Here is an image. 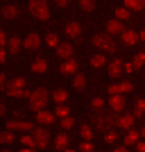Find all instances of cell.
<instances>
[{
	"label": "cell",
	"mask_w": 145,
	"mask_h": 152,
	"mask_svg": "<svg viewBox=\"0 0 145 152\" xmlns=\"http://www.w3.org/2000/svg\"><path fill=\"white\" fill-rule=\"evenodd\" d=\"M111 125H116V118H114L111 111H107V109H98V111L93 114V127H95V129H100V132H109Z\"/></svg>",
	"instance_id": "6da1fadb"
},
{
	"label": "cell",
	"mask_w": 145,
	"mask_h": 152,
	"mask_svg": "<svg viewBox=\"0 0 145 152\" xmlns=\"http://www.w3.org/2000/svg\"><path fill=\"white\" fill-rule=\"evenodd\" d=\"M7 93L12 98H30V91H25V77H14L7 82Z\"/></svg>",
	"instance_id": "7a4b0ae2"
},
{
	"label": "cell",
	"mask_w": 145,
	"mask_h": 152,
	"mask_svg": "<svg viewBox=\"0 0 145 152\" xmlns=\"http://www.w3.org/2000/svg\"><path fill=\"white\" fill-rule=\"evenodd\" d=\"M45 102H48V91H45L43 86H39V89H34L30 93V109H32V111H41V109H45Z\"/></svg>",
	"instance_id": "3957f363"
},
{
	"label": "cell",
	"mask_w": 145,
	"mask_h": 152,
	"mask_svg": "<svg viewBox=\"0 0 145 152\" xmlns=\"http://www.w3.org/2000/svg\"><path fill=\"white\" fill-rule=\"evenodd\" d=\"M30 14L39 20H48L50 18V9L45 5V0H30Z\"/></svg>",
	"instance_id": "277c9868"
},
{
	"label": "cell",
	"mask_w": 145,
	"mask_h": 152,
	"mask_svg": "<svg viewBox=\"0 0 145 152\" xmlns=\"http://www.w3.org/2000/svg\"><path fill=\"white\" fill-rule=\"evenodd\" d=\"M93 45L100 48V50H104V52H116V41H114L111 34H95Z\"/></svg>",
	"instance_id": "5b68a950"
},
{
	"label": "cell",
	"mask_w": 145,
	"mask_h": 152,
	"mask_svg": "<svg viewBox=\"0 0 145 152\" xmlns=\"http://www.w3.org/2000/svg\"><path fill=\"white\" fill-rule=\"evenodd\" d=\"M34 141H36L39 150H41V148H48V143H50V134H48V129H45V127H34Z\"/></svg>",
	"instance_id": "8992f818"
},
{
	"label": "cell",
	"mask_w": 145,
	"mask_h": 152,
	"mask_svg": "<svg viewBox=\"0 0 145 152\" xmlns=\"http://www.w3.org/2000/svg\"><path fill=\"white\" fill-rule=\"evenodd\" d=\"M7 129H12V132H34V125L30 121H9Z\"/></svg>",
	"instance_id": "52a82bcc"
},
{
	"label": "cell",
	"mask_w": 145,
	"mask_h": 152,
	"mask_svg": "<svg viewBox=\"0 0 145 152\" xmlns=\"http://www.w3.org/2000/svg\"><path fill=\"white\" fill-rule=\"evenodd\" d=\"M109 109H111V111H122V109H125V98H122V93H114L109 98Z\"/></svg>",
	"instance_id": "ba28073f"
},
{
	"label": "cell",
	"mask_w": 145,
	"mask_h": 152,
	"mask_svg": "<svg viewBox=\"0 0 145 152\" xmlns=\"http://www.w3.org/2000/svg\"><path fill=\"white\" fill-rule=\"evenodd\" d=\"M77 70H79V64H77L75 59H66V61L61 64L59 73H63V75H75Z\"/></svg>",
	"instance_id": "9c48e42d"
},
{
	"label": "cell",
	"mask_w": 145,
	"mask_h": 152,
	"mask_svg": "<svg viewBox=\"0 0 145 152\" xmlns=\"http://www.w3.org/2000/svg\"><path fill=\"white\" fill-rule=\"evenodd\" d=\"M55 118H57V116L52 114V111H45V109L36 111V123H41V125H52V123H55Z\"/></svg>",
	"instance_id": "30bf717a"
},
{
	"label": "cell",
	"mask_w": 145,
	"mask_h": 152,
	"mask_svg": "<svg viewBox=\"0 0 145 152\" xmlns=\"http://www.w3.org/2000/svg\"><path fill=\"white\" fill-rule=\"evenodd\" d=\"M125 32V25H122V20H118V18H114V20H109L107 23V34H122Z\"/></svg>",
	"instance_id": "8fae6325"
},
{
	"label": "cell",
	"mask_w": 145,
	"mask_h": 152,
	"mask_svg": "<svg viewBox=\"0 0 145 152\" xmlns=\"http://www.w3.org/2000/svg\"><path fill=\"white\" fill-rule=\"evenodd\" d=\"M18 16H20V9L16 5H5L2 7V18L14 20V18H18Z\"/></svg>",
	"instance_id": "7c38bea8"
},
{
	"label": "cell",
	"mask_w": 145,
	"mask_h": 152,
	"mask_svg": "<svg viewBox=\"0 0 145 152\" xmlns=\"http://www.w3.org/2000/svg\"><path fill=\"white\" fill-rule=\"evenodd\" d=\"M39 43H41V37H39L36 32L27 34V37H25V41H23V45H25L27 50H36V48H39Z\"/></svg>",
	"instance_id": "4fadbf2b"
},
{
	"label": "cell",
	"mask_w": 145,
	"mask_h": 152,
	"mask_svg": "<svg viewBox=\"0 0 145 152\" xmlns=\"http://www.w3.org/2000/svg\"><path fill=\"white\" fill-rule=\"evenodd\" d=\"M125 73V64L120 61V59H114V61L109 64V75L111 77H120Z\"/></svg>",
	"instance_id": "5bb4252c"
},
{
	"label": "cell",
	"mask_w": 145,
	"mask_h": 152,
	"mask_svg": "<svg viewBox=\"0 0 145 152\" xmlns=\"http://www.w3.org/2000/svg\"><path fill=\"white\" fill-rule=\"evenodd\" d=\"M73 89L75 91H84L86 89V77H84V73H79V70L73 75Z\"/></svg>",
	"instance_id": "9a60e30c"
},
{
	"label": "cell",
	"mask_w": 145,
	"mask_h": 152,
	"mask_svg": "<svg viewBox=\"0 0 145 152\" xmlns=\"http://www.w3.org/2000/svg\"><path fill=\"white\" fill-rule=\"evenodd\" d=\"M66 34H68L70 39H79V34H82V25H79V23H75V20H73V23H68V25H66Z\"/></svg>",
	"instance_id": "2e32d148"
},
{
	"label": "cell",
	"mask_w": 145,
	"mask_h": 152,
	"mask_svg": "<svg viewBox=\"0 0 145 152\" xmlns=\"http://www.w3.org/2000/svg\"><path fill=\"white\" fill-rule=\"evenodd\" d=\"M134 118H136V116H132V114H122V116H118V118H116V125L129 129V127L134 125Z\"/></svg>",
	"instance_id": "e0dca14e"
},
{
	"label": "cell",
	"mask_w": 145,
	"mask_h": 152,
	"mask_svg": "<svg viewBox=\"0 0 145 152\" xmlns=\"http://www.w3.org/2000/svg\"><path fill=\"white\" fill-rule=\"evenodd\" d=\"M57 57H61V59H70V57H73V45H70V43H61V45H57Z\"/></svg>",
	"instance_id": "ac0fdd59"
},
{
	"label": "cell",
	"mask_w": 145,
	"mask_h": 152,
	"mask_svg": "<svg viewBox=\"0 0 145 152\" xmlns=\"http://www.w3.org/2000/svg\"><path fill=\"white\" fill-rule=\"evenodd\" d=\"M138 39H141V34H136L134 30H125V32H122V41H125L127 45H134Z\"/></svg>",
	"instance_id": "d6986e66"
},
{
	"label": "cell",
	"mask_w": 145,
	"mask_h": 152,
	"mask_svg": "<svg viewBox=\"0 0 145 152\" xmlns=\"http://www.w3.org/2000/svg\"><path fill=\"white\" fill-rule=\"evenodd\" d=\"M125 7L134 9V12H141V9H145V0H125Z\"/></svg>",
	"instance_id": "ffe728a7"
},
{
	"label": "cell",
	"mask_w": 145,
	"mask_h": 152,
	"mask_svg": "<svg viewBox=\"0 0 145 152\" xmlns=\"http://www.w3.org/2000/svg\"><path fill=\"white\" fill-rule=\"evenodd\" d=\"M32 70H34V73H45V70H48V61H45V59H34V64H32Z\"/></svg>",
	"instance_id": "44dd1931"
},
{
	"label": "cell",
	"mask_w": 145,
	"mask_h": 152,
	"mask_svg": "<svg viewBox=\"0 0 145 152\" xmlns=\"http://www.w3.org/2000/svg\"><path fill=\"white\" fill-rule=\"evenodd\" d=\"M7 45H9V52H12V55H16V52L20 50V37H9Z\"/></svg>",
	"instance_id": "7402d4cb"
},
{
	"label": "cell",
	"mask_w": 145,
	"mask_h": 152,
	"mask_svg": "<svg viewBox=\"0 0 145 152\" xmlns=\"http://www.w3.org/2000/svg\"><path fill=\"white\" fill-rule=\"evenodd\" d=\"M66 145H68V136H66V134H57V139H55V145H52V148L66 150Z\"/></svg>",
	"instance_id": "603a6c76"
},
{
	"label": "cell",
	"mask_w": 145,
	"mask_h": 152,
	"mask_svg": "<svg viewBox=\"0 0 145 152\" xmlns=\"http://www.w3.org/2000/svg\"><path fill=\"white\" fill-rule=\"evenodd\" d=\"M136 143H138V132L129 129V132L125 134V145H136Z\"/></svg>",
	"instance_id": "cb8c5ba5"
},
{
	"label": "cell",
	"mask_w": 145,
	"mask_h": 152,
	"mask_svg": "<svg viewBox=\"0 0 145 152\" xmlns=\"http://www.w3.org/2000/svg\"><path fill=\"white\" fill-rule=\"evenodd\" d=\"M132 64H134V68H136V70H141V68L145 66V52H136Z\"/></svg>",
	"instance_id": "d4e9b609"
},
{
	"label": "cell",
	"mask_w": 145,
	"mask_h": 152,
	"mask_svg": "<svg viewBox=\"0 0 145 152\" xmlns=\"http://www.w3.org/2000/svg\"><path fill=\"white\" fill-rule=\"evenodd\" d=\"M104 64H107V57H104V55H93V57H91V66H93V68H100Z\"/></svg>",
	"instance_id": "484cf974"
},
{
	"label": "cell",
	"mask_w": 145,
	"mask_h": 152,
	"mask_svg": "<svg viewBox=\"0 0 145 152\" xmlns=\"http://www.w3.org/2000/svg\"><path fill=\"white\" fill-rule=\"evenodd\" d=\"M52 98H55V102H57V104H61V102H66V98H68V91L57 89L55 93H52Z\"/></svg>",
	"instance_id": "4316f807"
},
{
	"label": "cell",
	"mask_w": 145,
	"mask_h": 152,
	"mask_svg": "<svg viewBox=\"0 0 145 152\" xmlns=\"http://www.w3.org/2000/svg\"><path fill=\"white\" fill-rule=\"evenodd\" d=\"M2 143H14V132H12V129L0 132V145H2Z\"/></svg>",
	"instance_id": "83f0119b"
},
{
	"label": "cell",
	"mask_w": 145,
	"mask_h": 152,
	"mask_svg": "<svg viewBox=\"0 0 145 152\" xmlns=\"http://www.w3.org/2000/svg\"><path fill=\"white\" fill-rule=\"evenodd\" d=\"M79 7L84 12H93L95 9V0H79Z\"/></svg>",
	"instance_id": "f1b7e54d"
},
{
	"label": "cell",
	"mask_w": 145,
	"mask_h": 152,
	"mask_svg": "<svg viewBox=\"0 0 145 152\" xmlns=\"http://www.w3.org/2000/svg\"><path fill=\"white\" fill-rule=\"evenodd\" d=\"M79 132H82L84 141H91V136H93V127H91V125H82V129H79Z\"/></svg>",
	"instance_id": "f546056e"
},
{
	"label": "cell",
	"mask_w": 145,
	"mask_h": 152,
	"mask_svg": "<svg viewBox=\"0 0 145 152\" xmlns=\"http://www.w3.org/2000/svg\"><path fill=\"white\" fill-rule=\"evenodd\" d=\"M145 114V100L141 98V100H136V111H134V116L138 118V116H143Z\"/></svg>",
	"instance_id": "4dcf8cb0"
},
{
	"label": "cell",
	"mask_w": 145,
	"mask_h": 152,
	"mask_svg": "<svg viewBox=\"0 0 145 152\" xmlns=\"http://www.w3.org/2000/svg\"><path fill=\"white\" fill-rule=\"evenodd\" d=\"M116 18H118V20H127V18H129V9H127V7L116 9Z\"/></svg>",
	"instance_id": "1f68e13d"
},
{
	"label": "cell",
	"mask_w": 145,
	"mask_h": 152,
	"mask_svg": "<svg viewBox=\"0 0 145 152\" xmlns=\"http://www.w3.org/2000/svg\"><path fill=\"white\" fill-rule=\"evenodd\" d=\"M55 116H59V118H66V116H68V107H66V104H57V111H55Z\"/></svg>",
	"instance_id": "d6a6232c"
},
{
	"label": "cell",
	"mask_w": 145,
	"mask_h": 152,
	"mask_svg": "<svg viewBox=\"0 0 145 152\" xmlns=\"http://www.w3.org/2000/svg\"><path fill=\"white\" fill-rule=\"evenodd\" d=\"M20 145H27V148H36V141H34V136H23V139H20Z\"/></svg>",
	"instance_id": "836d02e7"
},
{
	"label": "cell",
	"mask_w": 145,
	"mask_h": 152,
	"mask_svg": "<svg viewBox=\"0 0 145 152\" xmlns=\"http://www.w3.org/2000/svg\"><path fill=\"white\" fill-rule=\"evenodd\" d=\"M118 91H120V93H129V91H134V86H132V82H120Z\"/></svg>",
	"instance_id": "e575fe53"
},
{
	"label": "cell",
	"mask_w": 145,
	"mask_h": 152,
	"mask_svg": "<svg viewBox=\"0 0 145 152\" xmlns=\"http://www.w3.org/2000/svg\"><path fill=\"white\" fill-rule=\"evenodd\" d=\"M75 125V118H70V116H66V118H61V127L63 129H70V127Z\"/></svg>",
	"instance_id": "d590c367"
},
{
	"label": "cell",
	"mask_w": 145,
	"mask_h": 152,
	"mask_svg": "<svg viewBox=\"0 0 145 152\" xmlns=\"http://www.w3.org/2000/svg\"><path fill=\"white\" fill-rule=\"evenodd\" d=\"M45 43L48 45H52V48H57V34H45Z\"/></svg>",
	"instance_id": "8d00e7d4"
},
{
	"label": "cell",
	"mask_w": 145,
	"mask_h": 152,
	"mask_svg": "<svg viewBox=\"0 0 145 152\" xmlns=\"http://www.w3.org/2000/svg\"><path fill=\"white\" fill-rule=\"evenodd\" d=\"M104 141H107V143H116V141H118V134L116 132H104Z\"/></svg>",
	"instance_id": "74e56055"
},
{
	"label": "cell",
	"mask_w": 145,
	"mask_h": 152,
	"mask_svg": "<svg viewBox=\"0 0 145 152\" xmlns=\"http://www.w3.org/2000/svg\"><path fill=\"white\" fill-rule=\"evenodd\" d=\"M91 107L93 109H102L104 107V100H102V98H93V100H91Z\"/></svg>",
	"instance_id": "f35d334b"
},
{
	"label": "cell",
	"mask_w": 145,
	"mask_h": 152,
	"mask_svg": "<svg viewBox=\"0 0 145 152\" xmlns=\"http://www.w3.org/2000/svg\"><path fill=\"white\" fill-rule=\"evenodd\" d=\"M79 150L82 152H93V143H91V141H84L82 145H79Z\"/></svg>",
	"instance_id": "ab89813d"
},
{
	"label": "cell",
	"mask_w": 145,
	"mask_h": 152,
	"mask_svg": "<svg viewBox=\"0 0 145 152\" xmlns=\"http://www.w3.org/2000/svg\"><path fill=\"white\" fill-rule=\"evenodd\" d=\"M109 93H111V95H114V93H120V91H118V84H111V86H109Z\"/></svg>",
	"instance_id": "60d3db41"
},
{
	"label": "cell",
	"mask_w": 145,
	"mask_h": 152,
	"mask_svg": "<svg viewBox=\"0 0 145 152\" xmlns=\"http://www.w3.org/2000/svg\"><path fill=\"white\" fill-rule=\"evenodd\" d=\"M136 150H138V152H145V143H143V141H138V143H136Z\"/></svg>",
	"instance_id": "b9f144b4"
},
{
	"label": "cell",
	"mask_w": 145,
	"mask_h": 152,
	"mask_svg": "<svg viewBox=\"0 0 145 152\" xmlns=\"http://www.w3.org/2000/svg\"><path fill=\"white\" fill-rule=\"evenodd\" d=\"M5 41H7V34L0 30V45H5Z\"/></svg>",
	"instance_id": "7bdbcfd3"
},
{
	"label": "cell",
	"mask_w": 145,
	"mask_h": 152,
	"mask_svg": "<svg viewBox=\"0 0 145 152\" xmlns=\"http://www.w3.org/2000/svg\"><path fill=\"white\" fill-rule=\"evenodd\" d=\"M132 70H136V68H134V64H125V73H132Z\"/></svg>",
	"instance_id": "ee69618b"
},
{
	"label": "cell",
	"mask_w": 145,
	"mask_h": 152,
	"mask_svg": "<svg viewBox=\"0 0 145 152\" xmlns=\"http://www.w3.org/2000/svg\"><path fill=\"white\" fill-rule=\"evenodd\" d=\"M55 2H57L59 7H66V5H68V2H70V0H55Z\"/></svg>",
	"instance_id": "f6af8a7d"
},
{
	"label": "cell",
	"mask_w": 145,
	"mask_h": 152,
	"mask_svg": "<svg viewBox=\"0 0 145 152\" xmlns=\"http://www.w3.org/2000/svg\"><path fill=\"white\" fill-rule=\"evenodd\" d=\"M20 152H36V148H27L25 145V148H20Z\"/></svg>",
	"instance_id": "bcb514c9"
},
{
	"label": "cell",
	"mask_w": 145,
	"mask_h": 152,
	"mask_svg": "<svg viewBox=\"0 0 145 152\" xmlns=\"http://www.w3.org/2000/svg\"><path fill=\"white\" fill-rule=\"evenodd\" d=\"M5 57H7V55H5V50L0 48V64H5Z\"/></svg>",
	"instance_id": "7dc6e473"
},
{
	"label": "cell",
	"mask_w": 145,
	"mask_h": 152,
	"mask_svg": "<svg viewBox=\"0 0 145 152\" xmlns=\"http://www.w3.org/2000/svg\"><path fill=\"white\" fill-rule=\"evenodd\" d=\"M2 84H7V80H5V73H0V86Z\"/></svg>",
	"instance_id": "c3c4849f"
},
{
	"label": "cell",
	"mask_w": 145,
	"mask_h": 152,
	"mask_svg": "<svg viewBox=\"0 0 145 152\" xmlns=\"http://www.w3.org/2000/svg\"><path fill=\"white\" fill-rule=\"evenodd\" d=\"M5 111H7V107H5V104H0V116L5 114Z\"/></svg>",
	"instance_id": "681fc988"
},
{
	"label": "cell",
	"mask_w": 145,
	"mask_h": 152,
	"mask_svg": "<svg viewBox=\"0 0 145 152\" xmlns=\"http://www.w3.org/2000/svg\"><path fill=\"white\" fill-rule=\"evenodd\" d=\"M114 152H127V148H116Z\"/></svg>",
	"instance_id": "f907efd6"
},
{
	"label": "cell",
	"mask_w": 145,
	"mask_h": 152,
	"mask_svg": "<svg viewBox=\"0 0 145 152\" xmlns=\"http://www.w3.org/2000/svg\"><path fill=\"white\" fill-rule=\"evenodd\" d=\"M141 41H145V30H143V32H141Z\"/></svg>",
	"instance_id": "816d5d0a"
},
{
	"label": "cell",
	"mask_w": 145,
	"mask_h": 152,
	"mask_svg": "<svg viewBox=\"0 0 145 152\" xmlns=\"http://www.w3.org/2000/svg\"><path fill=\"white\" fill-rule=\"evenodd\" d=\"M63 152H75V150H68V148H66V150H63Z\"/></svg>",
	"instance_id": "f5cc1de1"
},
{
	"label": "cell",
	"mask_w": 145,
	"mask_h": 152,
	"mask_svg": "<svg viewBox=\"0 0 145 152\" xmlns=\"http://www.w3.org/2000/svg\"><path fill=\"white\" fill-rule=\"evenodd\" d=\"M141 134H143V136H145V127H143V129H141Z\"/></svg>",
	"instance_id": "db71d44e"
},
{
	"label": "cell",
	"mask_w": 145,
	"mask_h": 152,
	"mask_svg": "<svg viewBox=\"0 0 145 152\" xmlns=\"http://www.w3.org/2000/svg\"><path fill=\"white\" fill-rule=\"evenodd\" d=\"M0 152H9V150H0Z\"/></svg>",
	"instance_id": "11a10c76"
}]
</instances>
